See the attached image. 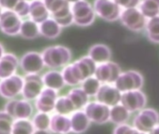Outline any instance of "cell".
<instances>
[{"label": "cell", "instance_id": "cell-35", "mask_svg": "<svg viewBox=\"0 0 159 134\" xmlns=\"http://www.w3.org/2000/svg\"><path fill=\"white\" fill-rule=\"evenodd\" d=\"M43 2L52 16L59 13L65 7L70 4L66 0H43Z\"/></svg>", "mask_w": 159, "mask_h": 134}, {"label": "cell", "instance_id": "cell-21", "mask_svg": "<svg viewBox=\"0 0 159 134\" xmlns=\"http://www.w3.org/2000/svg\"><path fill=\"white\" fill-rule=\"evenodd\" d=\"M71 131L75 134H82L85 132L90 127V119L84 111H76L70 117Z\"/></svg>", "mask_w": 159, "mask_h": 134}, {"label": "cell", "instance_id": "cell-17", "mask_svg": "<svg viewBox=\"0 0 159 134\" xmlns=\"http://www.w3.org/2000/svg\"><path fill=\"white\" fill-rule=\"evenodd\" d=\"M57 99L58 95L56 90L45 88L35 101V107L39 112L49 114L54 110Z\"/></svg>", "mask_w": 159, "mask_h": 134}, {"label": "cell", "instance_id": "cell-13", "mask_svg": "<svg viewBox=\"0 0 159 134\" xmlns=\"http://www.w3.org/2000/svg\"><path fill=\"white\" fill-rule=\"evenodd\" d=\"M121 74V68L117 63L112 61H107L98 65L94 77L101 83L111 84L116 82Z\"/></svg>", "mask_w": 159, "mask_h": 134}, {"label": "cell", "instance_id": "cell-15", "mask_svg": "<svg viewBox=\"0 0 159 134\" xmlns=\"http://www.w3.org/2000/svg\"><path fill=\"white\" fill-rule=\"evenodd\" d=\"M84 112L91 122L96 124H105L110 121L111 108L99 102L88 103L84 107Z\"/></svg>", "mask_w": 159, "mask_h": 134}, {"label": "cell", "instance_id": "cell-5", "mask_svg": "<svg viewBox=\"0 0 159 134\" xmlns=\"http://www.w3.org/2000/svg\"><path fill=\"white\" fill-rule=\"evenodd\" d=\"M157 124H159V113L153 108L142 109L133 120L134 128L145 133H149Z\"/></svg>", "mask_w": 159, "mask_h": 134}, {"label": "cell", "instance_id": "cell-6", "mask_svg": "<svg viewBox=\"0 0 159 134\" xmlns=\"http://www.w3.org/2000/svg\"><path fill=\"white\" fill-rule=\"evenodd\" d=\"M120 20L122 23L131 31L139 32L145 28L147 19L139 8L125 9L121 12Z\"/></svg>", "mask_w": 159, "mask_h": 134}, {"label": "cell", "instance_id": "cell-4", "mask_svg": "<svg viewBox=\"0 0 159 134\" xmlns=\"http://www.w3.org/2000/svg\"><path fill=\"white\" fill-rule=\"evenodd\" d=\"M71 11L74 18V23L80 26H87L93 23L96 12L94 7L86 1V0H80V1L71 4Z\"/></svg>", "mask_w": 159, "mask_h": 134}, {"label": "cell", "instance_id": "cell-10", "mask_svg": "<svg viewBox=\"0 0 159 134\" xmlns=\"http://www.w3.org/2000/svg\"><path fill=\"white\" fill-rule=\"evenodd\" d=\"M24 78L19 75L11 76L0 80V96L5 99L12 100L22 94Z\"/></svg>", "mask_w": 159, "mask_h": 134}, {"label": "cell", "instance_id": "cell-36", "mask_svg": "<svg viewBox=\"0 0 159 134\" xmlns=\"http://www.w3.org/2000/svg\"><path fill=\"white\" fill-rule=\"evenodd\" d=\"M112 134H146V133L141 132L137 128H135L134 127H130L129 125L122 124V125H117Z\"/></svg>", "mask_w": 159, "mask_h": 134}, {"label": "cell", "instance_id": "cell-24", "mask_svg": "<svg viewBox=\"0 0 159 134\" xmlns=\"http://www.w3.org/2000/svg\"><path fill=\"white\" fill-rule=\"evenodd\" d=\"M62 31V27L60 24L52 17L39 23V32L40 35L46 38L53 39L56 38Z\"/></svg>", "mask_w": 159, "mask_h": 134}, {"label": "cell", "instance_id": "cell-23", "mask_svg": "<svg viewBox=\"0 0 159 134\" xmlns=\"http://www.w3.org/2000/svg\"><path fill=\"white\" fill-rule=\"evenodd\" d=\"M42 80L45 88L52 89L56 91L63 89L66 85L62 72H58L56 70H51L46 72L42 76Z\"/></svg>", "mask_w": 159, "mask_h": 134}, {"label": "cell", "instance_id": "cell-2", "mask_svg": "<svg viewBox=\"0 0 159 134\" xmlns=\"http://www.w3.org/2000/svg\"><path fill=\"white\" fill-rule=\"evenodd\" d=\"M41 55L45 66L52 69L66 66L72 57L70 49L65 46H52L46 48Z\"/></svg>", "mask_w": 159, "mask_h": 134}, {"label": "cell", "instance_id": "cell-39", "mask_svg": "<svg viewBox=\"0 0 159 134\" xmlns=\"http://www.w3.org/2000/svg\"><path fill=\"white\" fill-rule=\"evenodd\" d=\"M21 1L22 0H0V4L4 10H14V9Z\"/></svg>", "mask_w": 159, "mask_h": 134}, {"label": "cell", "instance_id": "cell-42", "mask_svg": "<svg viewBox=\"0 0 159 134\" xmlns=\"http://www.w3.org/2000/svg\"><path fill=\"white\" fill-rule=\"evenodd\" d=\"M5 54V50H4V48L2 46V44H0V59L3 57V55Z\"/></svg>", "mask_w": 159, "mask_h": 134}, {"label": "cell", "instance_id": "cell-14", "mask_svg": "<svg viewBox=\"0 0 159 134\" xmlns=\"http://www.w3.org/2000/svg\"><path fill=\"white\" fill-rule=\"evenodd\" d=\"M121 103L130 112H138L144 109L147 104V97L140 90L122 93Z\"/></svg>", "mask_w": 159, "mask_h": 134}, {"label": "cell", "instance_id": "cell-26", "mask_svg": "<svg viewBox=\"0 0 159 134\" xmlns=\"http://www.w3.org/2000/svg\"><path fill=\"white\" fill-rule=\"evenodd\" d=\"M130 116V112L121 103L111 108L110 121L116 125L125 124Z\"/></svg>", "mask_w": 159, "mask_h": 134}, {"label": "cell", "instance_id": "cell-32", "mask_svg": "<svg viewBox=\"0 0 159 134\" xmlns=\"http://www.w3.org/2000/svg\"><path fill=\"white\" fill-rule=\"evenodd\" d=\"M101 87V82L97 79L95 77H91L87 79H85L82 84V89L88 96H95L98 94L99 89Z\"/></svg>", "mask_w": 159, "mask_h": 134}, {"label": "cell", "instance_id": "cell-37", "mask_svg": "<svg viewBox=\"0 0 159 134\" xmlns=\"http://www.w3.org/2000/svg\"><path fill=\"white\" fill-rule=\"evenodd\" d=\"M29 10H30V2L27 0H22V1L17 5V7L14 9V12H16L21 18L29 16Z\"/></svg>", "mask_w": 159, "mask_h": 134}, {"label": "cell", "instance_id": "cell-11", "mask_svg": "<svg viewBox=\"0 0 159 134\" xmlns=\"http://www.w3.org/2000/svg\"><path fill=\"white\" fill-rule=\"evenodd\" d=\"M42 77L39 75H26L24 77L22 96L26 101H36L44 90Z\"/></svg>", "mask_w": 159, "mask_h": 134}, {"label": "cell", "instance_id": "cell-28", "mask_svg": "<svg viewBox=\"0 0 159 134\" xmlns=\"http://www.w3.org/2000/svg\"><path fill=\"white\" fill-rule=\"evenodd\" d=\"M139 9L147 20L156 17L159 15V0H141Z\"/></svg>", "mask_w": 159, "mask_h": 134}, {"label": "cell", "instance_id": "cell-16", "mask_svg": "<svg viewBox=\"0 0 159 134\" xmlns=\"http://www.w3.org/2000/svg\"><path fill=\"white\" fill-rule=\"evenodd\" d=\"M121 97L122 93L117 90L115 86H111V84L101 85L98 94L96 95L98 102L106 104L109 107L119 104L121 102Z\"/></svg>", "mask_w": 159, "mask_h": 134}, {"label": "cell", "instance_id": "cell-12", "mask_svg": "<svg viewBox=\"0 0 159 134\" xmlns=\"http://www.w3.org/2000/svg\"><path fill=\"white\" fill-rule=\"evenodd\" d=\"M22 23V18L16 12L4 10L0 16V30L8 36H16L20 34Z\"/></svg>", "mask_w": 159, "mask_h": 134}, {"label": "cell", "instance_id": "cell-3", "mask_svg": "<svg viewBox=\"0 0 159 134\" xmlns=\"http://www.w3.org/2000/svg\"><path fill=\"white\" fill-rule=\"evenodd\" d=\"M143 84L144 79L142 75L138 71L129 70L123 72L120 75L116 82L114 83V86L121 93H125L127 91L141 90Z\"/></svg>", "mask_w": 159, "mask_h": 134}, {"label": "cell", "instance_id": "cell-41", "mask_svg": "<svg viewBox=\"0 0 159 134\" xmlns=\"http://www.w3.org/2000/svg\"><path fill=\"white\" fill-rule=\"evenodd\" d=\"M148 134H159V124H157Z\"/></svg>", "mask_w": 159, "mask_h": 134}, {"label": "cell", "instance_id": "cell-30", "mask_svg": "<svg viewBox=\"0 0 159 134\" xmlns=\"http://www.w3.org/2000/svg\"><path fill=\"white\" fill-rule=\"evenodd\" d=\"M34 125L29 119H17L13 123L11 134H33Z\"/></svg>", "mask_w": 159, "mask_h": 134}, {"label": "cell", "instance_id": "cell-18", "mask_svg": "<svg viewBox=\"0 0 159 134\" xmlns=\"http://www.w3.org/2000/svg\"><path fill=\"white\" fill-rule=\"evenodd\" d=\"M20 61L12 53H5L0 59V80L16 75Z\"/></svg>", "mask_w": 159, "mask_h": 134}, {"label": "cell", "instance_id": "cell-7", "mask_svg": "<svg viewBox=\"0 0 159 134\" xmlns=\"http://www.w3.org/2000/svg\"><path fill=\"white\" fill-rule=\"evenodd\" d=\"M4 111L15 120L29 119L33 115V106L29 101H26L25 99H12L5 104Z\"/></svg>", "mask_w": 159, "mask_h": 134}, {"label": "cell", "instance_id": "cell-38", "mask_svg": "<svg viewBox=\"0 0 159 134\" xmlns=\"http://www.w3.org/2000/svg\"><path fill=\"white\" fill-rule=\"evenodd\" d=\"M114 1L122 10H125L139 7L141 0H114Z\"/></svg>", "mask_w": 159, "mask_h": 134}, {"label": "cell", "instance_id": "cell-43", "mask_svg": "<svg viewBox=\"0 0 159 134\" xmlns=\"http://www.w3.org/2000/svg\"><path fill=\"white\" fill-rule=\"evenodd\" d=\"M67 2H69L70 4H73V3H76L78 1H80V0H66Z\"/></svg>", "mask_w": 159, "mask_h": 134}, {"label": "cell", "instance_id": "cell-20", "mask_svg": "<svg viewBox=\"0 0 159 134\" xmlns=\"http://www.w3.org/2000/svg\"><path fill=\"white\" fill-rule=\"evenodd\" d=\"M50 130L55 134H68L71 131V121L66 115L55 114L51 116Z\"/></svg>", "mask_w": 159, "mask_h": 134}, {"label": "cell", "instance_id": "cell-22", "mask_svg": "<svg viewBox=\"0 0 159 134\" xmlns=\"http://www.w3.org/2000/svg\"><path fill=\"white\" fill-rule=\"evenodd\" d=\"M88 56L97 64H101L110 61L111 57V51L110 48L104 44H96L90 48Z\"/></svg>", "mask_w": 159, "mask_h": 134}, {"label": "cell", "instance_id": "cell-33", "mask_svg": "<svg viewBox=\"0 0 159 134\" xmlns=\"http://www.w3.org/2000/svg\"><path fill=\"white\" fill-rule=\"evenodd\" d=\"M35 129H50L51 116L47 113L38 112L32 118Z\"/></svg>", "mask_w": 159, "mask_h": 134}, {"label": "cell", "instance_id": "cell-27", "mask_svg": "<svg viewBox=\"0 0 159 134\" xmlns=\"http://www.w3.org/2000/svg\"><path fill=\"white\" fill-rule=\"evenodd\" d=\"M20 35L22 37L25 39H34L40 35L39 32V24L32 21L31 19H27L23 21L22 26L20 29Z\"/></svg>", "mask_w": 159, "mask_h": 134}, {"label": "cell", "instance_id": "cell-31", "mask_svg": "<svg viewBox=\"0 0 159 134\" xmlns=\"http://www.w3.org/2000/svg\"><path fill=\"white\" fill-rule=\"evenodd\" d=\"M54 110L56 111L57 114L66 115L74 112L75 108L67 96H62L57 99Z\"/></svg>", "mask_w": 159, "mask_h": 134}, {"label": "cell", "instance_id": "cell-44", "mask_svg": "<svg viewBox=\"0 0 159 134\" xmlns=\"http://www.w3.org/2000/svg\"><path fill=\"white\" fill-rule=\"evenodd\" d=\"M3 10H4V9L2 8L1 4H0V16H1V14H2V12H3Z\"/></svg>", "mask_w": 159, "mask_h": 134}, {"label": "cell", "instance_id": "cell-19", "mask_svg": "<svg viewBox=\"0 0 159 134\" xmlns=\"http://www.w3.org/2000/svg\"><path fill=\"white\" fill-rule=\"evenodd\" d=\"M51 13L46 8L43 0H31L29 17L37 23H41L50 18Z\"/></svg>", "mask_w": 159, "mask_h": 134}, {"label": "cell", "instance_id": "cell-25", "mask_svg": "<svg viewBox=\"0 0 159 134\" xmlns=\"http://www.w3.org/2000/svg\"><path fill=\"white\" fill-rule=\"evenodd\" d=\"M66 96L71 101L75 111H80L82 108H84L88 103L89 96L84 91L82 88H76L71 90Z\"/></svg>", "mask_w": 159, "mask_h": 134}, {"label": "cell", "instance_id": "cell-34", "mask_svg": "<svg viewBox=\"0 0 159 134\" xmlns=\"http://www.w3.org/2000/svg\"><path fill=\"white\" fill-rule=\"evenodd\" d=\"M15 119L5 111H0V134H11Z\"/></svg>", "mask_w": 159, "mask_h": 134}, {"label": "cell", "instance_id": "cell-29", "mask_svg": "<svg viewBox=\"0 0 159 134\" xmlns=\"http://www.w3.org/2000/svg\"><path fill=\"white\" fill-rule=\"evenodd\" d=\"M145 30L149 40L153 43H159V15L147 20Z\"/></svg>", "mask_w": 159, "mask_h": 134}, {"label": "cell", "instance_id": "cell-8", "mask_svg": "<svg viewBox=\"0 0 159 134\" xmlns=\"http://www.w3.org/2000/svg\"><path fill=\"white\" fill-rule=\"evenodd\" d=\"M94 10L96 14L108 22L120 19L123 10L114 0H95Z\"/></svg>", "mask_w": 159, "mask_h": 134}, {"label": "cell", "instance_id": "cell-40", "mask_svg": "<svg viewBox=\"0 0 159 134\" xmlns=\"http://www.w3.org/2000/svg\"><path fill=\"white\" fill-rule=\"evenodd\" d=\"M52 132L50 129H35L33 134H52Z\"/></svg>", "mask_w": 159, "mask_h": 134}, {"label": "cell", "instance_id": "cell-9", "mask_svg": "<svg viewBox=\"0 0 159 134\" xmlns=\"http://www.w3.org/2000/svg\"><path fill=\"white\" fill-rule=\"evenodd\" d=\"M42 55L36 51L26 52L20 59V67L26 75H39L44 68Z\"/></svg>", "mask_w": 159, "mask_h": 134}, {"label": "cell", "instance_id": "cell-1", "mask_svg": "<svg viewBox=\"0 0 159 134\" xmlns=\"http://www.w3.org/2000/svg\"><path fill=\"white\" fill-rule=\"evenodd\" d=\"M97 67L98 64L89 56H85L66 65L62 71V75L66 85L76 86L95 76Z\"/></svg>", "mask_w": 159, "mask_h": 134}]
</instances>
